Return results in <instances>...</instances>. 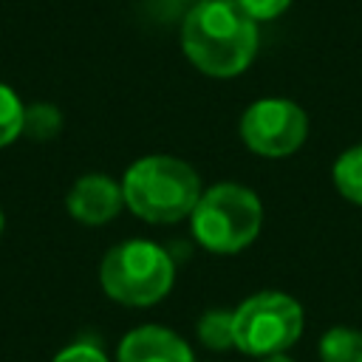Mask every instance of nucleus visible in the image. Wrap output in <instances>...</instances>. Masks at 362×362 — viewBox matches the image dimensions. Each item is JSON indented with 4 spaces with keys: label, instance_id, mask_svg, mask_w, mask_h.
Segmentation results:
<instances>
[{
    "label": "nucleus",
    "instance_id": "nucleus-1",
    "mask_svg": "<svg viewBox=\"0 0 362 362\" xmlns=\"http://www.w3.org/2000/svg\"><path fill=\"white\" fill-rule=\"evenodd\" d=\"M187 59L206 76L243 74L257 54V23L235 0H201L181 25Z\"/></svg>",
    "mask_w": 362,
    "mask_h": 362
},
{
    "label": "nucleus",
    "instance_id": "nucleus-2",
    "mask_svg": "<svg viewBox=\"0 0 362 362\" xmlns=\"http://www.w3.org/2000/svg\"><path fill=\"white\" fill-rule=\"evenodd\" d=\"M124 206L150 223H175L192 215L201 198L198 173L173 156H144L122 181Z\"/></svg>",
    "mask_w": 362,
    "mask_h": 362
},
{
    "label": "nucleus",
    "instance_id": "nucleus-3",
    "mask_svg": "<svg viewBox=\"0 0 362 362\" xmlns=\"http://www.w3.org/2000/svg\"><path fill=\"white\" fill-rule=\"evenodd\" d=\"M189 218L192 235L204 249L215 255H235L257 238L263 206L252 189L226 181L201 192Z\"/></svg>",
    "mask_w": 362,
    "mask_h": 362
},
{
    "label": "nucleus",
    "instance_id": "nucleus-4",
    "mask_svg": "<svg viewBox=\"0 0 362 362\" xmlns=\"http://www.w3.org/2000/svg\"><path fill=\"white\" fill-rule=\"evenodd\" d=\"M175 266L170 255L150 240H124L113 246L99 269L102 288L122 305H153L173 288Z\"/></svg>",
    "mask_w": 362,
    "mask_h": 362
},
{
    "label": "nucleus",
    "instance_id": "nucleus-5",
    "mask_svg": "<svg viewBox=\"0 0 362 362\" xmlns=\"http://www.w3.org/2000/svg\"><path fill=\"white\" fill-rule=\"evenodd\" d=\"M235 348L252 356H272L291 348L303 334V308L283 291H260L232 311Z\"/></svg>",
    "mask_w": 362,
    "mask_h": 362
},
{
    "label": "nucleus",
    "instance_id": "nucleus-6",
    "mask_svg": "<svg viewBox=\"0 0 362 362\" xmlns=\"http://www.w3.org/2000/svg\"><path fill=\"white\" fill-rule=\"evenodd\" d=\"M308 133V119L291 99H257L240 116L243 144L266 158H283L294 153Z\"/></svg>",
    "mask_w": 362,
    "mask_h": 362
},
{
    "label": "nucleus",
    "instance_id": "nucleus-7",
    "mask_svg": "<svg viewBox=\"0 0 362 362\" xmlns=\"http://www.w3.org/2000/svg\"><path fill=\"white\" fill-rule=\"evenodd\" d=\"M65 204H68V212L79 223L99 226L119 215V209L124 206V195L113 178H107L102 173H90V175H82L74 181Z\"/></svg>",
    "mask_w": 362,
    "mask_h": 362
},
{
    "label": "nucleus",
    "instance_id": "nucleus-8",
    "mask_svg": "<svg viewBox=\"0 0 362 362\" xmlns=\"http://www.w3.org/2000/svg\"><path fill=\"white\" fill-rule=\"evenodd\" d=\"M116 362H192V351L170 328L139 325L122 339Z\"/></svg>",
    "mask_w": 362,
    "mask_h": 362
},
{
    "label": "nucleus",
    "instance_id": "nucleus-9",
    "mask_svg": "<svg viewBox=\"0 0 362 362\" xmlns=\"http://www.w3.org/2000/svg\"><path fill=\"white\" fill-rule=\"evenodd\" d=\"M322 362H362V331L356 328H331L320 339Z\"/></svg>",
    "mask_w": 362,
    "mask_h": 362
},
{
    "label": "nucleus",
    "instance_id": "nucleus-10",
    "mask_svg": "<svg viewBox=\"0 0 362 362\" xmlns=\"http://www.w3.org/2000/svg\"><path fill=\"white\" fill-rule=\"evenodd\" d=\"M334 184L339 195L362 206V144L345 150L334 164Z\"/></svg>",
    "mask_w": 362,
    "mask_h": 362
},
{
    "label": "nucleus",
    "instance_id": "nucleus-11",
    "mask_svg": "<svg viewBox=\"0 0 362 362\" xmlns=\"http://www.w3.org/2000/svg\"><path fill=\"white\" fill-rule=\"evenodd\" d=\"M198 339L212 351H226L235 345V328H232V311L212 308L198 320Z\"/></svg>",
    "mask_w": 362,
    "mask_h": 362
},
{
    "label": "nucleus",
    "instance_id": "nucleus-12",
    "mask_svg": "<svg viewBox=\"0 0 362 362\" xmlns=\"http://www.w3.org/2000/svg\"><path fill=\"white\" fill-rule=\"evenodd\" d=\"M62 127V116L54 105H45V102H37L31 107H25V116H23V133L37 139V141H48L59 133Z\"/></svg>",
    "mask_w": 362,
    "mask_h": 362
},
{
    "label": "nucleus",
    "instance_id": "nucleus-13",
    "mask_svg": "<svg viewBox=\"0 0 362 362\" xmlns=\"http://www.w3.org/2000/svg\"><path fill=\"white\" fill-rule=\"evenodd\" d=\"M23 116H25V105L8 85L0 82V147L11 144L23 133Z\"/></svg>",
    "mask_w": 362,
    "mask_h": 362
},
{
    "label": "nucleus",
    "instance_id": "nucleus-14",
    "mask_svg": "<svg viewBox=\"0 0 362 362\" xmlns=\"http://www.w3.org/2000/svg\"><path fill=\"white\" fill-rule=\"evenodd\" d=\"M255 23L257 20H274V17H280L288 6H291V0H235Z\"/></svg>",
    "mask_w": 362,
    "mask_h": 362
},
{
    "label": "nucleus",
    "instance_id": "nucleus-15",
    "mask_svg": "<svg viewBox=\"0 0 362 362\" xmlns=\"http://www.w3.org/2000/svg\"><path fill=\"white\" fill-rule=\"evenodd\" d=\"M54 362H107V356L93 342H74V345L62 348L54 356Z\"/></svg>",
    "mask_w": 362,
    "mask_h": 362
},
{
    "label": "nucleus",
    "instance_id": "nucleus-16",
    "mask_svg": "<svg viewBox=\"0 0 362 362\" xmlns=\"http://www.w3.org/2000/svg\"><path fill=\"white\" fill-rule=\"evenodd\" d=\"M260 362H291V359H286L283 354H272V356H260Z\"/></svg>",
    "mask_w": 362,
    "mask_h": 362
},
{
    "label": "nucleus",
    "instance_id": "nucleus-17",
    "mask_svg": "<svg viewBox=\"0 0 362 362\" xmlns=\"http://www.w3.org/2000/svg\"><path fill=\"white\" fill-rule=\"evenodd\" d=\"M0 235H3V212H0Z\"/></svg>",
    "mask_w": 362,
    "mask_h": 362
}]
</instances>
